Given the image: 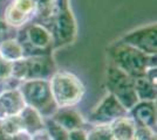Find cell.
<instances>
[{
    "instance_id": "3",
    "label": "cell",
    "mask_w": 157,
    "mask_h": 140,
    "mask_svg": "<svg viewBox=\"0 0 157 140\" xmlns=\"http://www.w3.org/2000/svg\"><path fill=\"white\" fill-rule=\"evenodd\" d=\"M18 89L27 106L36 110L44 118H51L59 109L53 98L49 80H29L20 82Z\"/></svg>"
},
{
    "instance_id": "15",
    "label": "cell",
    "mask_w": 157,
    "mask_h": 140,
    "mask_svg": "<svg viewBox=\"0 0 157 140\" xmlns=\"http://www.w3.org/2000/svg\"><path fill=\"white\" fill-rule=\"evenodd\" d=\"M19 117L22 123L24 131H26L27 133L33 134L46 127L45 126V118L36 110H34L31 106L26 105L25 109L21 111V113L19 114Z\"/></svg>"
},
{
    "instance_id": "11",
    "label": "cell",
    "mask_w": 157,
    "mask_h": 140,
    "mask_svg": "<svg viewBox=\"0 0 157 140\" xmlns=\"http://www.w3.org/2000/svg\"><path fill=\"white\" fill-rule=\"evenodd\" d=\"M138 126L156 132V100H140L128 111Z\"/></svg>"
},
{
    "instance_id": "25",
    "label": "cell",
    "mask_w": 157,
    "mask_h": 140,
    "mask_svg": "<svg viewBox=\"0 0 157 140\" xmlns=\"http://www.w3.org/2000/svg\"><path fill=\"white\" fill-rule=\"evenodd\" d=\"M144 76L147 77V80L150 82L154 87L157 88V67L154 66V67L148 68V70L145 71Z\"/></svg>"
},
{
    "instance_id": "16",
    "label": "cell",
    "mask_w": 157,
    "mask_h": 140,
    "mask_svg": "<svg viewBox=\"0 0 157 140\" xmlns=\"http://www.w3.org/2000/svg\"><path fill=\"white\" fill-rule=\"evenodd\" d=\"M0 55L13 63L25 57V50L17 38H7L0 42Z\"/></svg>"
},
{
    "instance_id": "19",
    "label": "cell",
    "mask_w": 157,
    "mask_h": 140,
    "mask_svg": "<svg viewBox=\"0 0 157 140\" xmlns=\"http://www.w3.org/2000/svg\"><path fill=\"white\" fill-rule=\"evenodd\" d=\"M0 128L2 133L8 137H12L14 134L24 131L22 123L19 116H13V117H8V118L0 120Z\"/></svg>"
},
{
    "instance_id": "10",
    "label": "cell",
    "mask_w": 157,
    "mask_h": 140,
    "mask_svg": "<svg viewBox=\"0 0 157 140\" xmlns=\"http://www.w3.org/2000/svg\"><path fill=\"white\" fill-rule=\"evenodd\" d=\"M35 15V0H11L7 5L4 21L12 28H19L32 22Z\"/></svg>"
},
{
    "instance_id": "13",
    "label": "cell",
    "mask_w": 157,
    "mask_h": 140,
    "mask_svg": "<svg viewBox=\"0 0 157 140\" xmlns=\"http://www.w3.org/2000/svg\"><path fill=\"white\" fill-rule=\"evenodd\" d=\"M48 119L54 121L66 132L76 128H83L86 124V120L82 117V114L73 107H59Z\"/></svg>"
},
{
    "instance_id": "21",
    "label": "cell",
    "mask_w": 157,
    "mask_h": 140,
    "mask_svg": "<svg viewBox=\"0 0 157 140\" xmlns=\"http://www.w3.org/2000/svg\"><path fill=\"white\" fill-rule=\"evenodd\" d=\"M45 126L48 130L49 134L52 135L53 140H68V134L65 130H62L60 126H58L54 121L51 119L45 120Z\"/></svg>"
},
{
    "instance_id": "14",
    "label": "cell",
    "mask_w": 157,
    "mask_h": 140,
    "mask_svg": "<svg viewBox=\"0 0 157 140\" xmlns=\"http://www.w3.org/2000/svg\"><path fill=\"white\" fill-rule=\"evenodd\" d=\"M136 123L129 114L121 117L109 124L110 132L115 140H135Z\"/></svg>"
},
{
    "instance_id": "18",
    "label": "cell",
    "mask_w": 157,
    "mask_h": 140,
    "mask_svg": "<svg viewBox=\"0 0 157 140\" xmlns=\"http://www.w3.org/2000/svg\"><path fill=\"white\" fill-rule=\"evenodd\" d=\"M134 87L138 100H156L157 91L156 87H154L145 76L134 78Z\"/></svg>"
},
{
    "instance_id": "12",
    "label": "cell",
    "mask_w": 157,
    "mask_h": 140,
    "mask_svg": "<svg viewBox=\"0 0 157 140\" xmlns=\"http://www.w3.org/2000/svg\"><path fill=\"white\" fill-rule=\"evenodd\" d=\"M26 103L18 88H10L0 93V120L19 116Z\"/></svg>"
},
{
    "instance_id": "6",
    "label": "cell",
    "mask_w": 157,
    "mask_h": 140,
    "mask_svg": "<svg viewBox=\"0 0 157 140\" xmlns=\"http://www.w3.org/2000/svg\"><path fill=\"white\" fill-rule=\"evenodd\" d=\"M105 88L108 93L113 95L127 111L140 102L135 92L134 78L111 63L105 71Z\"/></svg>"
},
{
    "instance_id": "28",
    "label": "cell",
    "mask_w": 157,
    "mask_h": 140,
    "mask_svg": "<svg viewBox=\"0 0 157 140\" xmlns=\"http://www.w3.org/2000/svg\"><path fill=\"white\" fill-rule=\"evenodd\" d=\"M11 140H31V134L27 133L26 131H21L19 133L12 135Z\"/></svg>"
},
{
    "instance_id": "23",
    "label": "cell",
    "mask_w": 157,
    "mask_h": 140,
    "mask_svg": "<svg viewBox=\"0 0 157 140\" xmlns=\"http://www.w3.org/2000/svg\"><path fill=\"white\" fill-rule=\"evenodd\" d=\"M135 140H156V132L143 126H136Z\"/></svg>"
},
{
    "instance_id": "2",
    "label": "cell",
    "mask_w": 157,
    "mask_h": 140,
    "mask_svg": "<svg viewBox=\"0 0 157 140\" xmlns=\"http://www.w3.org/2000/svg\"><path fill=\"white\" fill-rule=\"evenodd\" d=\"M53 98L58 107H73L80 103L86 93L82 81L69 71H55L49 78Z\"/></svg>"
},
{
    "instance_id": "22",
    "label": "cell",
    "mask_w": 157,
    "mask_h": 140,
    "mask_svg": "<svg viewBox=\"0 0 157 140\" xmlns=\"http://www.w3.org/2000/svg\"><path fill=\"white\" fill-rule=\"evenodd\" d=\"M12 75V62L0 55V81H8Z\"/></svg>"
},
{
    "instance_id": "24",
    "label": "cell",
    "mask_w": 157,
    "mask_h": 140,
    "mask_svg": "<svg viewBox=\"0 0 157 140\" xmlns=\"http://www.w3.org/2000/svg\"><path fill=\"white\" fill-rule=\"evenodd\" d=\"M68 140H87V131L85 128H76L67 132Z\"/></svg>"
},
{
    "instance_id": "29",
    "label": "cell",
    "mask_w": 157,
    "mask_h": 140,
    "mask_svg": "<svg viewBox=\"0 0 157 140\" xmlns=\"http://www.w3.org/2000/svg\"><path fill=\"white\" fill-rule=\"evenodd\" d=\"M56 1V6L60 4H65V2H69V0H55Z\"/></svg>"
},
{
    "instance_id": "7",
    "label": "cell",
    "mask_w": 157,
    "mask_h": 140,
    "mask_svg": "<svg viewBox=\"0 0 157 140\" xmlns=\"http://www.w3.org/2000/svg\"><path fill=\"white\" fill-rule=\"evenodd\" d=\"M52 35L54 48H60L73 43L76 36V21L74 18L69 2L56 6V13L52 20Z\"/></svg>"
},
{
    "instance_id": "26",
    "label": "cell",
    "mask_w": 157,
    "mask_h": 140,
    "mask_svg": "<svg viewBox=\"0 0 157 140\" xmlns=\"http://www.w3.org/2000/svg\"><path fill=\"white\" fill-rule=\"evenodd\" d=\"M31 140H53V139H52V135L48 132V130L45 127V128L40 130L38 132L31 134Z\"/></svg>"
},
{
    "instance_id": "4",
    "label": "cell",
    "mask_w": 157,
    "mask_h": 140,
    "mask_svg": "<svg viewBox=\"0 0 157 140\" xmlns=\"http://www.w3.org/2000/svg\"><path fill=\"white\" fill-rule=\"evenodd\" d=\"M56 71L52 54L31 55L12 63L11 80L24 82L29 80H49Z\"/></svg>"
},
{
    "instance_id": "5",
    "label": "cell",
    "mask_w": 157,
    "mask_h": 140,
    "mask_svg": "<svg viewBox=\"0 0 157 140\" xmlns=\"http://www.w3.org/2000/svg\"><path fill=\"white\" fill-rule=\"evenodd\" d=\"M17 39L24 47L25 56L52 54V49L54 48L51 29L46 25L35 21L25 25Z\"/></svg>"
},
{
    "instance_id": "8",
    "label": "cell",
    "mask_w": 157,
    "mask_h": 140,
    "mask_svg": "<svg viewBox=\"0 0 157 140\" xmlns=\"http://www.w3.org/2000/svg\"><path fill=\"white\" fill-rule=\"evenodd\" d=\"M128 114L123 105L113 95L107 93L88 114L87 121L92 125H109L114 120Z\"/></svg>"
},
{
    "instance_id": "27",
    "label": "cell",
    "mask_w": 157,
    "mask_h": 140,
    "mask_svg": "<svg viewBox=\"0 0 157 140\" xmlns=\"http://www.w3.org/2000/svg\"><path fill=\"white\" fill-rule=\"evenodd\" d=\"M10 28L11 27L7 25L4 20H0V42L2 40H5L8 36V33H10Z\"/></svg>"
},
{
    "instance_id": "20",
    "label": "cell",
    "mask_w": 157,
    "mask_h": 140,
    "mask_svg": "<svg viewBox=\"0 0 157 140\" xmlns=\"http://www.w3.org/2000/svg\"><path fill=\"white\" fill-rule=\"evenodd\" d=\"M87 140H115L109 125H95L87 131Z\"/></svg>"
},
{
    "instance_id": "1",
    "label": "cell",
    "mask_w": 157,
    "mask_h": 140,
    "mask_svg": "<svg viewBox=\"0 0 157 140\" xmlns=\"http://www.w3.org/2000/svg\"><path fill=\"white\" fill-rule=\"evenodd\" d=\"M110 63L132 78L144 76L148 68L156 66V55L150 56L118 41L108 49Z\"/></svg>"
},
{
    "instance_id": "17",
    "label": "cell",
    "mask_w": 157,
    "mask_h": 140,
    "mask_svg": "<svg viewBox=\"0 0 157 140\" xmlns=\"http://www.w3.org/2000/svg\"><path fill=\"white\" fill-rule=\"evenodd\" d=\"M56 13V1L55 0H35V15L33 20L45 25L53 20Z\"/></svg>"
},
{
    "instance_id": "9",
    "label": "cell",
    "mask_w": 157,
    "mask_h": 140,
    "mask_svg": "<svg viewBox=\"0 0 157 140\" xmlns=\"http://www.w3.org/2000/svg\"><path fill=\"white\" fill-rule=\"evenodd\" d=\"M121 42L137 49L143 54L155 56L157 54V26L151 23L149 26L140 27L127 33L121 38Z\"/></svg>"
}]
</instances>
